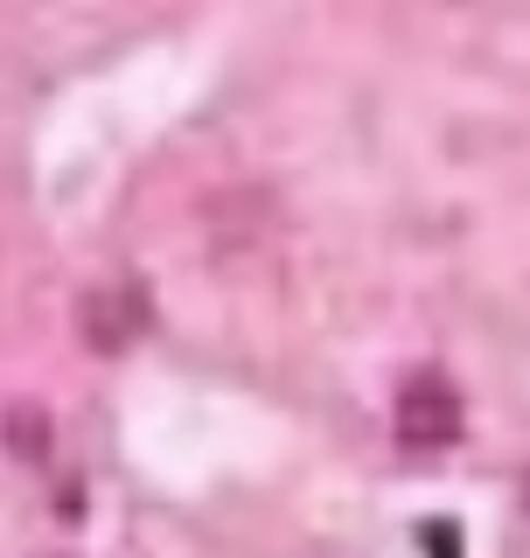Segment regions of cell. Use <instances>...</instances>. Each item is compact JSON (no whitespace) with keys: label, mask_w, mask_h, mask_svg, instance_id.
I'll return each mask as SVG.
<instances>
[{"label":"cell","mask_w":530,"mask_h":558,"mask_svg":"<svg viewBox=\"0 0 530 558\" xmlns=\"http://www.w3.org/2000/svg\"><path fill=\"white\" fill-rule=\"evenodd\" d=\"M419 551H426V558H461V523L426 517V523H419Z\"/></svg>","instance_id":"obj_4"},{"label":"cell","mask_w":530,"mask_h":558,"mask_svg":"<svg viewBox=\"0 0 530 558\" xmlns=\"http://www.w3.org/2000/svg\"><path fill=\"white\" fill-rule=\"evenodd\" d=\"M140 328H147V301H140L133 279H98V287L77 293V336L98 356H119Z\"/></svg>","instance_id":"obj_2"},{"label":"cell","mask_w":530,"mask_h":558,"mask_svg":"<svg viewBox=\"0 0 530 558\" xmlns=\"http://www.w3.org/2000/svg\"><path fill=\"white\" fill-rule=\"evenodd\" d=\"M523 502H530V475H523Z\"/></svg>","instance_id":"obj_5"},{"label":"cell","mask_w":530,"mask_h":558,"mask_svg":"<svg viewBox=\"0 0 530 558\" xmlns=\"http://www.w3.org/2000/svg\"><path fill=\"white\" fill-rule=\"evenodd\" d=\"M0 440H8L14 461H43V453L57 447V426H49V412L35 405V398H14V405L0 412Z\"/></svg>","instance_id":"obj_3"},{"label":"cell","mask_w":530,"mask_h":558,"mask_svg":"<svg viewBox=\"0 0 530 558\" xmlns=\"http://www.w3.org/2000/svg\"><path fill=\"white\" fill-rule=\"evenodd\" d=\"M461 384L454 377H439V371H412L398 384V398H392V433L405 447H419V453H433V447H454V433H461Z\"/></svg>","instance_id":"obj_1"}]
</instances>
